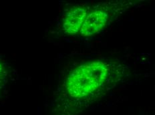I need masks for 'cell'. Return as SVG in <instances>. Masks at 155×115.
<instances>
[{
	"instance_id": "6da1fadb",
	"label": "cell",
	"mask_w": 155,
	"mask_h": 115,
	"mask_svg": "<svg viewBox=\"0 0 155 115\" xmlns=\"http://www.w3.org/2000/svg\"><path fill=\"white\" fill-rule=\"evenodd\" d=\"M129 67L118 60L98 59L80 64L64 80L58 115H77L84 108L122 84Z\"/></svg>"
},
{
	"instance_id": "7a4b0ae2",
	"label": "cell",
	"mask_w": 155,
	"mask_h": 115,
	"mask_svg": "<svg viewBox=\"0 0 155 115\" xmlns=\"http://www.w3.org/2000/svg\"><path fill=\"white\" fill-rule=\"evenodd\" d=\"M140 2L116 0L99 3L92 6L79 35L90 37L101 33L129 9Z\"/></svg>"
},
{
	"instance_id": "3957f363",
	"label": "cell",
	"mask_w": 155,
	"mask_h": 115,
	"mask_svg": "<svg viewBox=\"0 0 155 115\" xmlns=\"http://www.w3.org/2000/svg\"><path fill=\"white\" fill-rule=\"evenodd\" d=\"M91 7L78 5L70 8L64 15L62 28L64 33L69 36L79 34Z\"/></svg>"
},
{
	"instance_id": "277c9868",
	"label": "cell",
	"mask_w": 155,
	"mask_h": 115,
	"mask_svg": "<svg viewBox=\"0 0 155 115\" xmlns=\"http://www.w3.org/2000/svg\"><path fill=\"white\" fill-rule=\"evenodd\" d=\"M5 71L4 67V65L0 63V82L4 79V76H5Z\"/></svg>"
}]
</instances>
